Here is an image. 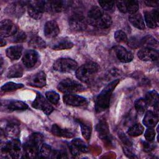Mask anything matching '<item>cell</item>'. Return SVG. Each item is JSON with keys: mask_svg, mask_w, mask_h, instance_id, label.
<instances>
[{"mask_svg": "<svg viewBox=\"0 0 159 159\" xmlns=\"http://www.w3.org/2000/svg\"><path fill=\"white\" fill-rule=\"evenodd\" d=\"M43 136L40 133L32 134L23 145V158H32L38 156Z\"/></svg>", "mask_w": 159, "mask_h": 159, "instance_id": "cell-1", "label": "cell"}, {"mask_svg": "<svg viewBox=\"0 0 159 159\" xmlns=\"http://www.w3.org/2000/svg\"><path fill=\"white\" fill-rule=\"evenodd\" d=\"M119 83V79L113 80L109 83L98 95L95 101V110L97 112L104 111L109 107L112 93Z\"/></svg>", "mask_w": 159, "mask_h": 159, "instance_id": "cell-2", "label": "cell"}, {"mask_svg": "<svg viewBox=\"0 0 159 159\" xmlns=\"http://www.w3.org/2000/svg\"><path fill=\"white\" fill-rule=\"evenodd\" d=\"M99 66L95 62H87L80 66L76 71V78L83 83L90 82L97 74Z\"/></svg>", "mask_w": 159, "mask_h": 159, "instance_id": "cell-3", "label": "cell"}, {"mask_svg": "<svg viewBox=\"0 0 159 159\" xmlns=\"http://www.w3.org/2000/svg\"><path fill=\"white\" fill-rule=\"evenodd\" d=\"M1 157L7 158H17L20 157L21 144L17 139H12L4 143L1 147Z\"/></svg>", "mask_w": 159, "mask_h": 159, "instance_id": "cell-4", "label": "cell"}, {"mask_svg": "<svg viewBox=\"0 0 159 159\" xmlns=\"http://www.w3.org/2000/svg\"><path fill=\"white\" fill-rule=\"evenodd\" d=\"M57 88L60 91L65 94L81 92L84 90L83 84L70 78H66L60 81L57 86Z\"/></svg>", "mask_w": 159, "mask_h": 159, "instance_id": "cell-5", "label": "cell"}, {"mask_svg": "<svg viewBox=\"0 0 159 159\" xmlns=\"http://www.w3.org/2000/svg\"><path fill=\"white\" fill-rule=\"evenodd\" d=\"M78 68V63L76 61L69 58H61L57 60L53 65L54 70L66 73L75 70Z\"/></svg>", "mask_w": 159, "mask_h": 159, "instance_id": "cell-6", "label": "cell"}, {"mask_svg": "<svg viewBox=\"0 0 159 159\" xmlns=\"http://www.w3.org/2000/svg\"><path fill=\"white\" fill-rule=\"evenodd\" d=\"M27 5L29 15L35 19H40L43 12L46 11L45 1H30Z\"/></svg>", "mask_w": 159, "mask_h": 159, "instance_id": "cell-7", "label": "cell"}, {"mask_svg": "<svg viewBox=\"0 0 159 159\" xmlns=\"http://www.w3.org/2000/svg\"><path fill=\"white\" fill-rule=\"evenodd\" d=\"M32 106L37 109L42 111L46 115H50L53 111V107L45 97L37 92L35 99L32 103Z\"/></svg>", "mask_w": 159, "mask_h": 159, "instance_id": "cell-8", "label": "cell"}, {"mask_svg": "<svg viewBox=\"0 0 159 159\" xmlns=\"http://www.w3.org/2000/svg\"><path fill=\"white\" fill-rule=\"evenodd\" d=\"M17 32V27L9 19H4L0 23L1 37H8L13 36Z\"/></svg>", "mask_w": 159, "mask_h": 159, "instance_id": "cell-9", "label": "cell"}, {"mask_svg": "<svg viewBox=\"0 0 159 159\" xmlns=\"http://www.w3.org/2000/svg\"><path fill=\"white\" fill-rule=\"evenodd\" d=\"M70 26L76 30H83L86 24L85 18L80 12H73L69 19Z\"/></svg>", "mask_w": 159, "mask_h": 159, "instance_id": "cell-10", "label": "cell"}, {"mask_svg": "<svg viewBox=\"0 0 159 159\" xmlns=\"http://www.w3.org/2000/svg\"><path fill=\"white\" fill-rule=\"evenodd\" d=\"M71 2L64 1H45L46 11L53 12H60L66 9Z\"/></svg>", "mask_w": 159, "mask_h": 159, "instance_id": "cell-11", "label": "cell"}, {"mask_svg": "<svg viewBox=\"0 0 159 159\" xmlns=\"http://www.w3.org/2000/svg\"><path fill=\"white\" fill-rule=\"evenodd\" d=\"M69 148L71 153L73 156H77L81 153H87L88 152V147L83 140L76 138L73 139L70 144Z\"/></svg>", "mask_w": 159, "mask_h": 159, "instance_id": "cell-12", "label": "cell"}, {"mask_svg": "<svg viewBox=\"0 0 159 159\" xmlns=\"http://www.w3.org/2000/svg\"><path fill=\"white\" fill-rule=\"evenodd\" d=\"M63 101L66 105L71 106H83L87 104V99L85 98L73 93L65 94Z\"/></svg>", "mask_w": 159, "mask_h": 159, "instance_id": "cell-13", "label": "cell"}, {"mask_svg": "<svg viewBox=\"0 0 159 159\" xmlns=\"http://www.w3.org/2000/svg\"><path fill=\"white\" fill-rule=\"evenodd\" d=\"M39 59L38 53L34 50H26L22 57V63L27 68H31L35 65Z\"/></svg>", "mask_w": 159, "mask_h": 159, "instance_id": "cell-14", "label": "cell"}, {"mask_svg": "<svg viewBox=\"0 0 159 159\" xmlns=\"http://www.w3.org/2000/svg\"><path fill=\"white\" fill-rule=\"evenodd\" d=\"M114 50L118 60L122 63H129L134 58L132 53L122 46L116 45L114 47Z\"/></svg>", "mask_w": 159, "mask_h": 159, "instance_id": "cell-15", "label": "cell"}, {"mask_svg": "<svg viewBox=\"0 0 159 159\" xmlns=\"http://www.w3.org/2000/svg\"><path fill=\"white\" fill-rule=\"evenodd\" d=\"M137 56L142 61H155L158 58V52L154 48H143L138 52Z\"/></svg>", "mask_w": 159, "mask_h": 159, "instance_id": "cell-16", "label": "cell"}, {"mask_svg": "<svg viewBox=\"0 0 159 159\" xmlns=\"http://www.w3.org/2000/svg\"><path fill=\"white\" fill-rule=\"evenodd\" d=\"M27 84L36 88H42L46 85V75L43 71H39L33 75L27 81Z\"/></svg>", "mask_w": 159, "mask_h": 159, "instance_id": "cell-17", "label": "cell"}, {"mask_svg": "<svg viewBox=\"0 0 159 159\" xmlns=\"http://www.w3.org/2000/svg\"><path fill=\"white\" fill-rule=\"evenodd\" d=\"M60 33V28L58 24L55 20H49L47 22L44 26V34L48 39L56 37Z\"/></svg>", "mask_w": 159, "mask_h": 159, "instance_id": "cell-18", "label": "cell"}, {"mask_svg": "<svg viewBox=\"0 0 159 159\" xmlns=\"http://www.w3.org/2000/svg\"><path fill=\"white\" fill-rule=\"evenodd\" d=\"M96 131L98 134L99 137L104 141H109L110 133L108 124L105 120H101L96 125Z\"/></svg>", "mask_w": 159, "mask_h": 159, "instance_id": "cell-19", "label": "cell"}, {"mask_svg": "<svg viewBox=\"0 0 159 159\" xmlns=\"http://www.w3.org/2000/svg\"><path fill=\"white\" fill-rule=\"evenodd\" d=\"M158 14L159 13L157 9L153 10L150 12H144L145 21L148 27L155 29L157 27L158 22Z\"/></svg>", "mask_w": 159, "mask_h": 159, "instance_id": "cell-20", "label": "cell"}, {"mask_svg": "<svg viewBox=\"0 0 159 159\" xmlns=\"http://www.w3.org/2000/svg\"><path fill=\"white\" fill-rule=\"evenodd\" d=\"M88 22L91 25H93L96 28L104 29L109 28L112 25V21L110 16L104 14V15L101 17L95 20L88 21Z\"/></svg>", "mask_w": 159, "mask_h": 159, "instance_id": "cell-21", "label": "cell"}, {"mask_svg": "<svg viewBox=\"0 0 159 159\" xmlns=\"http://www.w3.org/2000/svg\"><path fill=\"white\" fill-rule=\"evenodd\" d=\"M23 2H15L10 4L5 9L4 12L11 16H20L24 12Z\"/></svg>", "mask_w": 159, "mask_h": 159, "instance_id": "cell-22", "label": "cell"}, {"mask_svg": "<svg viewBox=\"0 0 159 159\" xmlns=\"http://www.w3.org/2000/svg\"><path fill=\"white\" fill-rule=\"evenodd\" d=\"M52 132L54 135L58 137H62L65 138H72L75 134V132L68 129H63L60 127L57 124H55L52 127Z\"/></svg>", "mask_w": 159, "mask_h": 159, "instance_id": "cell-23", "label": "cell"}, {"mask_svg": "<svg viewBox=\"0 0 159 159\" xmlns=\"http://www.w3.org/2000/svg\"><path fill=\"white\" fill-rule=\"evenodd\" d=\"M73 46L74 44L71 40L66 38H61L55 41V42L52 44L51 48L55 50H60L70 49Z\"/></svg>", "mask_w": 159, "mask_h": 159, "instance_id": "cell-24", "label": "cell"}, {"mask_svg": "<svg viewBox=\"0 0 159 159\" xmlns=\"http://www.w3.org/2000/svg\"><path fill=\"white\" fill-rule=\"evenodd\" d=\"M23 47L20 45H13L8 47L6 50V56L12 60H16L20 58L22 55Z\"/></svg>", "mask_w": 159, "mask_h": 159, "instance_id": "cell-25", "label": "cell"}, {"mask_svg": "<svg viewBox=\"0 0 159 159\" xmlns=\"http://www.w3.org/2000/svg\"><path fill=\"white\" fill-rule=\"evenodd\" d=\"M158 122V115L151 111H148L143 117V124L148 128H153Z\"/></svg>", "mask_w": 159, "mask_h": 159, "instance_id": "cell-26", "label": "cell"}, {"mask_svg": "<svg viewBox=\"0 0 159 159\" xmlns=\"http://www.w3.org/2000/svg\"><path fill=\"white\" fill-rule=\"evenodd\" d=\"M76 121L79 124L81 127V131L83 137L86 140H89L91 135V132H92V127L91 125L88 121L84 120L83 119H77Z\"/></svg>", "mask_w": 159, "mask_h": 159, "instance_id": "cell-27", "label": "cell"}, {"mask_svg": "<svg viewBox=\"0 0 159 159\" xmlns=\"http://www.w3.org/2000/svg\"><path fill=\"white\" fill-rule=\"evenodd\" d=\"M129 22L135 27L143 30L145 29V23L142 16L140 13H135L130 14L129 17Z\"/></svg>", "mask_w": 159, "mask_h": 159, "instance_id": "cell-28", "label": "cell"}, {"mask_svg": "<svg viewBox=\"0 0 159 159\" xmlns=\"http://www.w3.org/2000/svg\"><path fill=\"white\" fill-rule=\"evenodd\" d=\"M6 108L11 111H24L28 108V105L23 101L18 100H11L6 104Z\"/></svg>", "mask_w": 159, "mask_h": 159, "instance_id": "cell-29", "label": "cell"}, {"mask_svg": "<svg viewBox=\"0 0 159 159\" xmlns=\"http://www.w3.org/2000/svg\"><path fill=\"white\" fill-rule=\"evenodd\" d=\"M24 68L20 63H16L11 66L7 73V77L9 78H20L23 75Z\"/></svg>", "mask_w": 159, "mask_h": 159, "instance_id": "cell-30", "label": "cell"}, {"mask_svg": "<svg viewBox=\"0 0 159 159\" xmlns=\"http://www.w3.org/2000/svg\"><path fill=\"white\" fill-rule=\"evenodd\" d=\"M140 46L144 48H154L158 46V42L152 35H146L140 39Z\"/></svg>", "mask_w": 159, "mask_h": 159, "instance_id": "cell-31", "label": "cell"}, {"mask_svg": "<svg viewBox=\"0 0 159 159\" xmlns=\"http://www.w3.org/2000/svg\"><path fill=\"white\" fill-rule=\"evenodd\" d=\"M19 132V126L14 123L8 124L4 128V134L11 139H16L18 137Z\"/></svg>", "mask_w": 159, "mask_h": 159, "instance_id": "cell-32", "label": "cell"}, {"mask_svg": "<svg viewBox=\"0 0 159 159\" xmlns=\"http://www.w3.org/2000/svg\"><path fill=\"white\" fill-rule=\"evenodd\" d=\"M104 15L103 10L96 6H93L88 11V21L95 20L100 17H101Z\"/></svg>", "mask_w": 159, "mask_h": 159, "instance_id": "cell-33", "label": "cell"}, {"mask_svg": "<svg viewBox=\"0 0 159 159\" xmlns=\"http://www.w3.org/2000/svg\"><path fill=\"white\" fill-rule=\"evenodd\" d=\"M145 100L148 106H158V94L155 91H151L148 92L145 95Z\"/></svg>", "mask_w": 159, "mask_h": 159, "instance_id": "cell-34", "label": "cell"}, {"mask_svg": "<svg viewBox=\"0 0 159 159\" xmlns=\"http://www.w3.org/2000/svg\"><path fill=\"white\" fill-rule=\"evenodd\" d=\"M29 45L34 48L42 49L46 47V43L41 37L34 36L29 42Z\"/></svg>", "mask_w": 159, "mask_h": 159, "instance_id": "cell-35", "label": "cell"}, {"mask_svg": "<svg viewBox=\"0 0 159 159\" xmlns=\"http://www.w3.org/2000/svg\"><path fill=\"white\" fill-rule=\"evenodd\" d=\"M53 152V150L51 148L50 146H49L46 143H42L40 148L37 157L43 158H52Z\"/></svg>", "mask_w": 159, "mask_h": 159, "instance_id": "cell-36", "label": "cell"}, {"mask_svg": "<svg viewBox=\"0 0 159 159\" xmlns=\"http://www.w3.org/2000/svg\"><path fill=\"white\" fill-rule=\"evenodd\" d=\"M144 128L142 124H135L129 128L127 130V134L132 137H137L142 134Z\"/></svg>", "mask_w": 159, "mask_h": 159, "instance_id": "cell-37", "label": "cell"}, {"mask_svg": "<svg viewBox=\"0 0 159 159\" xmlns=\"http://www.w3.org/2000/svg\"><path fill=\"white\" fill-rule=\"evenodd\" d=\"M24 87V84L22 83H16L14 82H7L1 86V89L2 91L9 92L16 91L18 89H20Z\"/></svg>", "mask_w": 159, "mask_h": 159, "instance_id": "cell-38", "label": "cell"}, {"mask_svg": "<svg viewBox=\"0 0 159 159\" xmlns=\"http://www.w3.org/2000/svg\"><path fill=\"white\" fill-rule=\"evenodd\" d=\"M126 12L135 14L139 10V3L136 1H124Z\"/></svg>", "mask_w": 159, "mask_h": 159, "instance_id": "cell-39", "label": "cell"}, {"mask_svg": "<svg viewBox=\"0 0 159 159\" xmlns=\"http://www.w3.org/2000/svg\"><path fill=\"white\" fill-rule=\"evenodd\" d=\"M135 108L138 113H143L148 107V104L143 98H139L135 102Z\"/></svg>", "mask_w": 159, "mask_h": 159, "instance_id": "cell-40", "label": "cell"}, {"mask_svg": "<svg viewBox=\"0 0 159 159\" xmlns=\"http://www.w3.org/2000/svg\"><path fill=\"white\" fill-rule=\"evenodd\" d=\"M47 99L53 104H57L60 100L59 94L53 91H48L45 93Z\"/></svg>", "mask_w": 159, "mask_h": 159, "instance_id": "cell-41", "label": "cell"}, {"mask_svg": "<svg viewBox=\"0 0 159 159\" xmlns=\"http://www.w3.org/2000/svg\"><path fill=\"white\" fill-rule=\"evenodd\" d=\"M114 39L119 43L127 42L128 39L126 34L121 30H118L115 32Z\"/></svg>", "mask_w": 159, "mask_h": 159, "instance_id": "cell-42", "label": "cell"}, {"mask_svg": "<svg viewBox=\"0 0 159 159\" xmlns=\"http://www.w3.org/2000/svg\"><path fill=\"white\" fill-rule=\"evenodd\" d=\"M101 9L106 11H111L114 9L115 2L114 1H98Z\"/></svg>", "mask_w": 159, "mask_h": 159, "instance_id": "cell-43", "label": "cell"}, {"mask_svg": "<svg viewBox=\"0 0 159 159\" xmlns=\"http://www.w3.org/2000/svg\"><path fill=\"white\" fill-rule=\"evenodd\" d=\"M127 45L132 48H137L140 46V39H137L135 37H132L127 41Z\"/></svg>", "mask_w": 159, "mask_h": 159, "instance_id": "cell-44", "label": "cell"}, {"mask_svg": "<svg viewBox=\"0 0 159 159\" xmlns=\"http://www.w3.org/2000/svg\"><path fill=\"white\" fill-rule=\"evenodd\" d=\"M26 39V35L23 31L17 32L15 35H13L12 40L13 42H22Z\"/></svg>", "mask_w": 159, "mask_h": 159, "instance_id": "cell-45", "label": "cell"}, {"mask_svg": "<svg viewBox=\"0 0 159 159\" xmlns=\"http://www.w3.org/2000/svg\"><path fill=\"white\" fill-rule=\"evenodd\" d=\"M144 136L148 142L153 141L155 137V132L154 129L153 128H148L144 133Z\"/></svg>", "mask_w": 159, "mask_h": 159, "instance_id": "cell-46", "label": "cell"}, {"mask_svg": "<svg viewBox=\"0 0 159 159\" xmlns=\"http://www.w3.org/2000/svg\"><path fill=\"white\" fill-rule=\"evenodd\" d=\"M119 137L121 141L125 145L127 146H131L132 145V142L130 140V139L123 132H120L119 134Z\"/></svg>", "mask_w": 159, "mask_h": 159, "instance_id": "cell-47", "label": "cell"}, {"mask_svg": "<svg viewBox=\"0 0 159 159\" xmlns=\"http://www.w3.org/2000/svg\"><path fill=\"white\" fill-rule=\"evenodd\" d=\"M116 5L117 8L119 9V10L123 12V13H126V11H125V3H124V1H119L116 2Z\"/></svg>", "mask_w": 159, "mask_h": 159, "instance_id": "cell-48", "label": "cell"}, {"mask_svg": "<svg viewBox=\"0 0 159 159\" xmlns=\"http://www.w3.org/2000/svg\"><path fill=\"white\" fill-rule=\"evenodd\" d=\"M143 150L145 152H149L151 150L153 149V145L152 144L150 143L149 142H144L143 144Z\"/></svg>", "mask_w": 159, "mask_h": 159, "instance_id": "cell-49", "label": "cell"}, {"mask_svg": "<svg viewBox=\"0 0 159 159\" xmlns=\"http://www.w3.org/2000/svg\"><path fill=\"white\" fill-rule=\"evenodd\" d=\"M123 150H124V152L125 153V154L128 157H129V158H134V157H135L134 154H133V153H132L129 149H128V148L124 147V148H123Z\"/></svg>", "mask_w": 159, "mask_h": 159, "instance_id": "cell-50", "label": "cell"}, {"mask_svg": "<svg viewBox=\"0 0 159 159\" xmlns=\"http://www.w3.org/2000/svg\"><path fill=\"white\" fill-rule=\"evenodd\" d=\"M144 3L147 4V6H152V7H154V6H157L158 4V1H144Z\"/></svg>", "mask_w": 159, "mask_h": 159, "instance_id": "cell-51", "label": "cell"}, {"mask_svg": "<svg viewBox=\"0 0 159 159\" xmlns=\"http://www.w3.org/2000/svg\"><path fill=\"white\" fill-rule=\"evenodd\" d=\"M6 44V42L5 40L2 37H1V47H3Z\"/></svg>", "mask_w": 159, "mask_h": 159, "instance_id": "cell-52", "label": "cell"}]
</instances>
